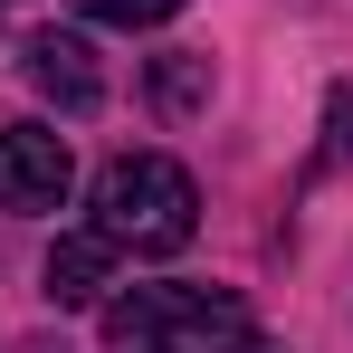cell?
<instances>
[{"label": "cell", "instance_id": "obj_1", "mask_svg": "<svg viewBox=\"0 0 353 353\" xmlns=\"http://www.w3.org/2000/svg\"><path fill=\"white\" fill-rule=\"evenodd\" d=\"M86 230H105L134 258H172L201 230V191H191V172H181L172 153H115L96 172V220Z\"/></svg>", "mask_w": 353, "mask_h": 353}, {"label": "cell", "instance_id": "obj_2", "mask_svg": "<svg viewBox=\"0 0 353 353\" xmlns=\"http://www.w3.org/2000/svg\"><path fill=\"white\" fill-rule=\"evenodd\" d=\"M115 344H153V353H210L248 334V305L230 287H134L124 305H105Z\"/></svg>", "mask_w": 353, "mask_h": 353}, {"label": "cell", "instance_id": "obj_3", "mask_svg": "<svg viewBox=\"0 0 353 353\" xmlns=\"http://www.w3.org/2000/svg\"><path fill=\"white\" fill-rule=\"evenodd\" d=\"M77 153L48 124H0V210H67Z\"/></svg>", "mask_w": 353, "mask_h": 353}, {"label": "cell", "instance_id": "obj_4", "mask_svg": "<svg viewBox=\"0 0 353 353\" xmlns=\"http://www.w3.org/2000/svg\"><path fill=\"white\" fill-rule=\"evenodd\" d=\"M29 86H39L58 115H96V105H105V77L86 58V39H67V29H39V39H29Z\"/></svg>", "mask_w": 353, "mask_h": 353}, {"label": "cell", "instance_id": "obj_5", "mask_svg": "<svg viewBox=\"0 0 353 353\" xmlns=\"http://www.w3.org/2000/svg\"><path fill=\"white\" fill-rule=\"evenodd\" d=\"M115 239L105 230H67L58 248H48V305H96L105 296V277H115Z\"/></svg>", "mask_w": 353, "mask_h": 353}, {"label": "cell", "instance_id": "obj_6", "mask_svg": "<svg viewBox=\"0 0 353 353\" xmlns=\"http://www.w3.org/2000/svg\"><path fill=\"white\" fill-rule=\"evenodd\" d=\"M181 10H191V0H86V19H105V29H163Z\"/></svg>", "mask_w": 353, "mask_h": 353}, {"label": "cell", "instance_id": "obj_7", "mask_svg": "<svg viewBox=\"0 0 353 353\" xmlns=\"http://www.w3.org/2000/svg\"><path fill=\"white\" fill-rule=\"evenodd\" d=\"M230 353H277V344H258V334H239V344H230Z\"/></svg>", "mask_w": 353, "mask_h": 353}]
</instances>
